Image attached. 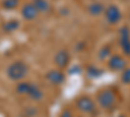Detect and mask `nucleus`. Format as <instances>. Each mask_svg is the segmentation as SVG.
<instances>
[{
	"mask_svg": "<svg viewBox=\"0 0 130 117\" xmlns=\"http://www.w3.org/2000/svg\"><path fill=\"white\" fill-rule=\"evenodd\" d=\"M27 72H29L27 65H26L24 61H20V60L12 62L8 66V69H7L8 77L12 79V81H21V79H24L26 77Z\"/></svg>",
	"mask_w": 130,
	"mask_h": 117,
	"instance_id": "f257e3e1",
	"label": "nucleus"
},
{
	"mask_svg": "<svg viewBox=\"0 0 130 117\" xmlns=\"http://www.w3.org/2000/svg\"><path fill=\"white\" fill-rule=\"evenodd\" d=\"M117 100V95L115 94L113 90H102L99 94H98V103L100 104V107L108 109V108H112L113 105L116 104Z\"/></svg>",
	"mask_w": 130,
	"mask_h": 117,
	"instance_id": "f03ea898",
	"label": "nucleus"
},
{
	"mask_svg": "<svg viewBox=\"0 0 130 117\" xmlns=\"http://www.w3.org/2000/svg\"><path fill=\"white\" fill-rule=\"evenodd\" d=\"M75 105H77V108L81 111V112H85V113H92L95 111V103L91 98L89 96H81L77 99L75 102Z\"/></svg>",
	"mask_w": 130,
	"mask_h": 117,
	"instance_id": "7ed1b4c3",
	"label": "nucleus"
},
{
	"mask_svg": "<svg viewBox=\"0 0 130 117\" xmlns=\"http://www.w3.org/2000/svg\"><path fill=\"white\" fill-rule=\"evenodd\" d=\"M104 13H105L107 21L109 24H112V25L117 24L118 21L121 20V12H120V9H118L116 5H109L104 10Z\"/></svg>",
	"mask_w": 130,
	"mask_h": 117,
	"instance_id": "20e7f679",
	"label": "nucleus"
},
{
	"mask_svg": "<svg viewBox=\"0 0 130 117\" xmlns=\"http://www.w3.org/2000/svg\"><path fill=\"white\" fill-rule=\"evenodd\" d=\"M120 44L124 54L130 56V31L127 27H122L120 31Z\"/></svg>",
	"mask_w": 130,
	"mask_h": 117,
	"instance_id": "39448f33",
	"label": "nucleus"
},
{
	"mask_svg": "<svg viewBox=\"0 0 130 117\" xmlns=\"http://www.w3.org/2000/svg\"><path fill=\"white\" fill-rule=\"evenodd\" d=\"M38 13H39V10L37 9V7L32 4V3L25 4V5L22 7V9H21V14H22V17H24L25 20H29V21L37 18Z\"/></svg>",
	"mask_w": 130,
	"mask_h": 117,
	"instance_id": "423d86ee",
	"label": "nucleus"
},
{
	"mask_svg": "<svg viewBox=\"0 0 130 117\" xmlns=\"http://www.w3.org/2000/svg\"><path fill=\"white\" fill-rule=\"evenodd\" d=\"M108 65L112 70H121L126 66V60L122 56H118V55H113L109 61H108Z\"/></svg>",
	"mask_w": 130,
	"mask_h": 117,
	"instance_id": "0eeeda50",
	"label": "nucleus"
},
{
	"mask_svg": "<svg viewBox=\"0 0 130 117\" xmlns=\"http://www.w3.org/2000/svg\"><path fill=\"white\" fill-rule=\"evenodd\" d=\"M46 78L52 85H60V83L64 82V74H62V72H60L57 69H53V70H50L46 74Z\"/></svg>",
	"mask_w": 130,
	"mask_h": 117,
	"instance_id": "6e6552de",
	"label": "nucleus"
},
{
	"mask_svg": "<svg viewBox=\"0 0 130 117\" xmlns=\"http://www.w3.org/2000/svg\"><path fill=\"white\" fill-rule=\"evenodd\" d=\"M55 62H56V65L59 68H65L69 64V54H68V51H65V49H61L59 51L56 56H55Z\"/></svg>",
	"mask_w": 130,
	"mask_h": 117,
	"instance_id": "1a4fd4ad",
	"label": "nucleus"
},
{
	"mask_svg": "<svg viewBox=\"0 0 130 117\" xmlns=\"http://www.w3.org/2000/svg\"><path fill=\"white\" fill-rule=\"evenodd\" d=\"M87 10H89V13L91 16H99V14L104 13L105 8H104V5L102 3H92V4L89 5V9Z\"/></svg>",
	"mask_w": 130,
	"mask_h": 117,
	"instance_id": "9d476101",
	"label": "nucleus"
},
{
	"mask_svg": "<svg viewBox=\"0 0 130 117\" xmlns=\"http://www.w3.org/2000/svg\"><path fill=\"white\" fill-rule=\"evenodd\" d=\"M27 96H30L32 100H40L42 96H43V92H42L40 87H38L37 85L31 83V87H30V91L27 94Z\"/></svg>",
	"mask_w": 130,
	"mask_h": 117,
	"instance_id": "9b49d317",
	"label": "nucleus"
},
{
	"mask_svg": "<svg viewBox=\"0 0 130 117\" xmlns=\"http://www.w3.org/2000/svg\"><path fill=\"white\" fill-rule=\"evenodd\" d=\"M31 87V83L30 82H20L17 86H16V91L20 95H27Z\"/></svg>",
	"mask_w": 130,
	"mask_h": 117,
	"instance_id": "f8f14e48",
	"label": "nucleus"
},
{
	"mask_svg": "<svg viewBox=\"0 0 130 117\" xmlns=\"http://www.w3.org/2000/svg\"><path fill=\"white\" fill-rule=\"evenodd\" d=\"M32 4L37 7V9L39 10V12L44 13V12H48L50 10V3L47 2V0H34Z\"/></svg>",
	"mask_w": 130,
	"mask_h": 117,
	"instance_id": "ddd939ff",
	"label": "nucleus"
},
{
	"mask_svg": "<svg viewBox=\"0 0 130 117\" xmlns=\"http://www.w3.org/2000/svg\"><path fill=\"white\" fill-rule=\"evenodd\" d=\"M18 25H20L18 21L12 20V21H8V22H5L4 26H3V29H4L5 31H8V33H12V31H14V30L18 29Z\"/></svg>",
	"mask_w": 130,
	"mask_h": 117,
	"instance_id": "4468645a",
	"label": "nucleus"
},
{
	"mask_svg": "<svg viewBox=\"0 0 130 117\" xmlns=\"http://www.w3.org/2000/svg\"><path fill=\"white\" fill-rule=\"evenodd\" d=\"M18 5V0H4L3 2V8L5 9H14Z\"/></svg>",
	"mask_w": 130,
	"mask_h": 117,
	"instance_id": "2eb2a0df",
	"label": "nucleus"
},
{
	"mask_svg": "<svg viewBox=\"0 0 130 117\" xmlns=\"http://www.w3.org/2000/svg\"><path fill=\"white\" fill-rule=\"evenodd\" d=\"M122 82L130 83V68H127V69L122 73Z\"/></svg>",
	"mask_w": 130,
	"mask_h": 117,
	"instance_id": "dca6fc26",
	"label": "nucleus"
},
{
	"mask_svg": "<svg viewBox=\"0 0 130 117\" xmlns=\"http://www.w3.org/2000/svg\"><path fill=\"white\" fill-rule=\"evenodd\" d=\"M109 51H111V49H109V47H105L104 49H102V52H100V57H102V59H104L105 56H109Z\"/></svg>",
	"mask_w": 130,
	"mask_h": 117,
	"instance_id": "f3484780",
	"label": "nucleus"
},
{
	"mask_svg": "<svg viewBox=\"0 0 130 117\" xmlns=\"http://www.w3.org/2000/svg\"><path fill=\"white\" fill-rule=\"evenodd\" d=\"M60 117H73V116H72L70 111H68V109H67V111H64V112L60 114Z\"/></svg>",
	"mask_w": 130,
	"mask_h": 117,
	"instance_id": "a211bd4d",
	"label": "nucleus"
},
{
	"mask_svg": "<svg viewBox=\"0 0 130 117\" xmlns=\"http://www.w3.org/2000/svg\"><path fill=\"white\" fill-rule=\"evenodd\" d=\"M120 117H125V116H120Z\"/></svg>",
	"mask_w": 130,
	"mask_h": 117,
	"instance_id": "6ab92c4d",
	"label": "nucleus"
}]
</instances>
